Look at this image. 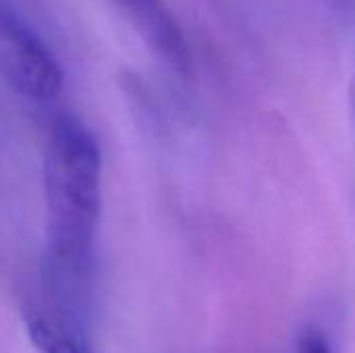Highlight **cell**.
I'll return each mask as SVG.
<instances>
[{"label": "cell", "instance_id": "cell-7", "mask_svg": "<svg viewBox=\"0 0 355 353\" xmlns=\"http://www.w3.org/2000/svg\"><path fill=\"white\" fill-rule=\"evenodd\" d=\"M349 106H352V123H354V131H355V79L352 83V96H349Z\"/></svg>", "mask_w": 355, "mask_h": 353}, {"label": "cell", "instance_id": "cell-4", "mask_svg": "<svg viewBox=\"0 0 355 353\" xmlns=\"http://www.w3.org/2000/svg\"><path fill=\"white\" fill-rule=\"evenodd\" d=\"M27 333L40 353H92L81 333L60 320L33 316L27 320Z\"/></svg>", "mask_w": 355, "mask_h": 353}, {"label": "cell", "instance_id": "cell-2", "mask_svg": "<svg viewBox=\"0 0 355 353\" xmlns=\"http://www.w3.org/2000/svg\"><path fill=\"white\" fill-rule=\"evenodd\" d=\"M0 77L33 102L54 100L64 83L50 46L6 0H0Z\"/></svg>", "mask_w": 355, "mask_h": 353}, {"label": "cell", "instance_id": "cell-5", "mask_svg": "<svg viewBox=\"0 0 355 353\" xmlns=\"http://www.w3.org/2000/svg\"><path fill=\"white\" fill-rule=\"evenodd\" d=\"M297 353H335L329 337L318 329H308L297 339Z\"/></svg>", "mask_w": 355, "mask_h": 353}, {"label": "cell", "instance_id": "cell-1", "mask_svg": "<svg viewBox=\"0 0 355 353\" xmlns=\"http://www.w3.org/2000/svg\"><path fill=\"white\" fill-rule=\"evenodd\" d=\"M48 243L42 273L64 283H92L94 243L102 214V152L96 135L75 117L50 127L44 156Z\"/></svg>", "mask_w": 355, "mask_h": 353}, {"label": "cell", "instance_id": "cell-6", "mask_svg": "<svg viewBox=\"0 0 355 353\" xmlns=\"http://www.w3.org/2000/svg\"><path fill=\"white\" fill-rule=\"evenodd\" d=\"M329 4L335 8L339 17L355 23V0H329Z\"/></svg>", "mask_w": 355, "mask_h": 353}, {"label": "cell", "instance_id": "cell-3", "mask_svg": "<svg viewBox=\"0 0 355 353\" xmlns=\"http://www.w3.org/2000/svg\"><path fill=\"white\" fill-rule=\"evenodd\" d=\"M144 42L177 71H187L191 52L187 37L164 0H112Z\"/></svg>", "mask_w": 355, "mask_h": 353}]
</instances>
